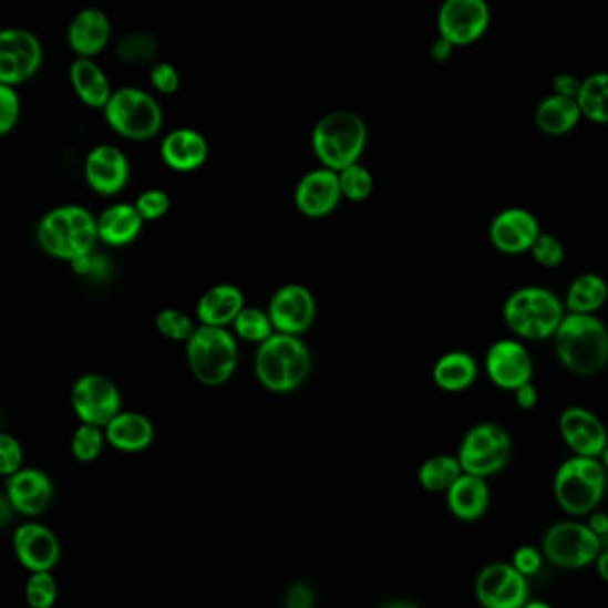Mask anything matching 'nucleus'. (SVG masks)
Listing matches in <instances>:
<instances>
[{
    "instance_id": "nucleus-1",
    "label": "nucleus",
    "mask_w": 608,
    "mask_h": 608,
    "mask_svg": "<svg viewBox=\"0 0 608 608\" xmlns=\"http://www.w3.org/2000/svg\"><path fill=\"white\" fill-rule=\"evenodd\" d=\"M552 340L555 357L571 374L590 378L608 365V328L596 316L566 313Z\"/></svg>"
},
{
    "instance_id": "nucleus-2",
    "label": "nucleus",
    "mask_w": 608,
    "mask_h": 608,
    "mask_svg": "<svg viewBox=\"0 0 608 608\" xmlns=\"http://www.w3.org/2000/svg\"><path fill=\"white\" fill-rule=\"evenodd\" d=\"M566 316V308L554 290L527 285L514 290L504 302V322L519 340L545 342Z\"/></svg>"
},
{
    "instance_id": "nucleus-3",
    "label": "nucleus",
    "mask_w": 608,
    "mask_h": 608,
    "mask_svg": "<svg viewBox=\"0 0 608 608\" xmlns=\"http://www.w3.org/2000/svg\"><path fill=\"white\" fill-rule=\"evenodd\" d=\"M38 243L59 260L73 261L93 255L99 243L96 217L79 205L54 208L38 226Z\"/></svg>"
},
{
    "instance_id": "nucleus-4",
    "label": "nucleus",
    "mask_w": 608,
    "mask_h": 608,
    "mask_svg": "<svg viewBox=\"0 0 608 608\" xmlns=\"http://www.w3.org/2000/svg\"><path fill=\"white\" fill-rule=\"evenodd\" d=\"M311 370V354L301 337L275 333L260 343L255 357V374L269 392L298 390Z\"/></svg>"
},
{
    "instance_id": "nucleus-5",
    "label": "nucleus",
    "mask_w": 608,
    "mask_h": 608,
    "mask_svg": "<svg viewBox=\"0 0 608 608\" xmlns=\"http://www.w3.org/2000/svg\"><path fill=\"white\" fill-rule=\"evenodd\" d=\"M367 140L369 131L358 114L337 111L320 117L311 134V146L322 167L338 173L360 161Z\"/></svg>"
},
{
    "instance_id": "nucleus-6",
    "label": "nucleus",
    "mask_w": 608,
    "mask_h": 608,
    "mask_svg": "<svg viewBox=\"0 0 608 608\" xmlns=\"http://www.w3.org/2000/svg\"><path fill=\"white\" fill-rule=\"evenodd\" d=\"M607 470L596 457L573 455L560 464L554 477V493L560 509L573 516L589 514L604 501Z\"/></svg>"
},
{
    "instance_id": "nucleus-7",
    "label": "nucleus",
    "mask_w": 608,
    "mask_h": 608,
    "mask_svg": "<svg viewBox=\"0 0 608 608\" xmlns=\"http://www.w3.org/2000/svg\"><path fill=\"white\" fill-rule=\"evenodd\" d=\"M187 361L199 383L225 384L239 363L237 340L226 328L202 324L187 340Z\"/></svg>"
},
{
    "instance_id": "nucleus-8",
    "label": "nucleus",
    "mask_w": 608,
    "mask_h": 608,
    "mask_svg": "<svg viewBox=\"0 0 608 608\" xmlns=\"http://www.w3.org/2000/svg\"><path fill=\"white\" fill-rule=\"evenodd\" d=\"M105 120L116 134L132 141H148L161 132L163 109L154 96L137 87L113 91L104 107Z\"/></svg>"
},
{
    "instance_id": "nucleus-9",
    "label": "nucleus",
    "mask_w": 608,
    "mask_h": 608,
    "mask_svg": "<svg viewBox=\"0 0 608 608\" xmlns=\"http://www.w3.org/2000/svg\"><path fill=\"white\" fill-rule=\"evenodd\" d=\"M513 455V437L501 424L484 422L464 434L457 452L461 468L477 477H492L509 464Z\"/></svg>"
},
{
    "instance_id": "nucleus-10",
    "label": "nucleus",
    "mask_w": 608,
    "mask_h": 608,
    "mask_svg": "<svg viewBox=\"0 0 608 608\" xmlns=\"http://www.w3.org/2000/svg\"><path fill=\"white\" fill-rule=\"evenodd\" d=\"M546 559L564 569L586 568L601 554V543L589 525L577 522L557 523L543 539Z\"/></svg>"
},
{
    "instance_id": "nucleus-11",
    "label": "nucleus",
    "mask_w": 608,
    "mask_h": 608,
    "mask_svg": "<svg viewBox=\"0 0 608 608\" xmlns=\"http://www.w3.org/2000/svg\"><path fill=\"white\" fill-rule=\"evenodd\" d=\"M43 64V47L28 29L0 31V84L20 86L34 78Z\"/></svg>"
},
{
    "instance_id": "nucleus-12",
    "label": "nucleus",
    "mask_w": 608,
    "mask_h": 608,
    "mask_svg": "<svg viewBox=\"0 0 608 608\" xmlns=\"http://www.w3.org/2000/svg\"><path fill=\"white\" fill-rule=\"evenodd\" d=\"M70 399L82 424L104 429L122 411V393L107 375H82L73 384Z\"/></svg>"
},
{
    "instance_id": "nucleus-13",
    "label": "nucleus",
    "mask_w": 608,
    "mask_h": 608,
    "mask_svg": "<svg viewBox=\"0 0 608 608\" xmlns=\"http://www.w3.org/2000/svg\"><path fill=\"white\" fill-rule=\"evenodd\" d=\"M492 11L486 0H445L437 13L440 37L454 47L472 45L486 34Z\"/></svg>"
},
{
    "instance_id": "nucleus-14",
    "label": "nucleus",
    "mask_w": 608,
    "mask_h": 608,
    "mask_svg": "<svg viewBox=\"0 0 608 608\" xmlns=\"http://www.w3.org/2000/svg\"><path fill=\"white\" fill-rule=\"evenodd\" d=\"M475 596L484 608H523L528 601V581L513 564H490L478 573Z\"/></svg>"
},
{
    "instance_id": "nucleus-15",
    "label": "nucleus",
    "mask_w": 608,
    "mask_h": 608,
    "mask_svg": "<svg viewBox=\"0 0 608 608\" xmlns=\"http://www.w3.org/2000/svg\"><path fill=\"white\" fill-rule=\"evenodd\" d=\"M484 365L487 378L505 392H514L516 388L534 378L530 351L516 338H502L492 343V348L487 349Z\"/></svg>"
},
{
    "instance_id": "nucleus-16",
    "label": "nucleus",
    "mask_w": 608,
    "mask_h": 608,
    "mask_svg": "<svg viewBox=\"0 0 608 608\" xmlns=\"http://www.w3.org/2000/svg\"><path fill=\"white\" fill-rule=\"evenodd\" d=\"M270 322L276 333L301 337L316 322L317 302L313 293L302 285H285L276 290L269 302Z\"/></svg>"
},
{
    "instance_id": "nucleus-17",
    "label": "nucleus",
    "mask_w": 608,
    "mask_h": 608,
    "mask_svg": "<svg viewBox=\"0 0 608 608\" xmlns=\"http://www.w3.org/2000/svg\"><path fill=\"white\" fill-rule=\"evenodd\" d=\"M559 431L573 455L599 460L608 445L607 425L592 411L581 405H569L560 413Z\"/></svg>"
},
{
    "instance_id": "nucleus-18",
    "label": "nucleus",
    "mask_w": 608,
    "mask_h": 608,
    "mask_svg": "<svg viewBox=\"0 0 608 608\" xmlns=\"http://www.w3.org/2000/svg\"><path fill=\"white\" fill-rule=\"evenodd\" d=\"M539 235V219L527 208H505L493 217L490 225L493 248L511 257L530 251L532 244L536 243Z\"/></svg>"
},
{
    "instance_id": "nucleus-19",
    "label": "nucleus",
    "mask_w": 608,
    "mask_h": 608,
    "mask_svg": "<svg viewBox=\"0 0 608 608\" xmlns=\"http://www.w3.org/2000/svg\"><path fill=\"white\" fill-rule=\"evenodd\" d=\"M17 559L28 571H52L61 559V543L55 532L41 523H23L13 536Z\"/></svg>"
},
{
    "instance_id": "nucleus-20",
    "label": "nucleus",
    "mask_w": 608,
    "mask_h": 608,
    "mask_svg": "<svg viewBox=\"0 0 608 608\" xmlns=\"http://www.w3.org/2000/svg\"><path fill=\"white\" fill-rule=\"evenodd\" d=\"M87 185L100 196L122 193L131 178V164L122 150L113 145H99L87 154L84 163Z\"/></svg>"
},
{
    "instance_id": "nucleus-21",
    "label": "nucleus",
    "mask_w": 608,
    "mask_h": 608,
    "mask_svg": "<svg viewBox=\"0 0 608 608\" xmlns=\"http://www.w3.org/2000/svg\"><path fill=\"white\" fill-rule=\"evenodd\" d=\"M6 496L13 505L14 513L40 516L52 504L54 484L41 470L20 468L6 478Z\"/></svg>"
},
{
    "instance_id": "nucleus-22",
    "label": "nucleus",
    "mask_w": 608,
    "mask_h": 608,
    "mask_svg": "<svg viewBox=\"0 0 608 608\" xmlns=\"http://www.w3.org/2000/svg\"><path fill=\"white\" fill-rule=\"evenodd\" d=\"M338 173L320 167L307 173L296 187V207L308 217H324L333 213L342 199Z\"/></svg>"
},
{
    "instance_id": "nucleus-23",
    "label": "nucleus",
    "mask_w": 608,
    "mask_h": 608,
    "mask_svg": "<svg viewBox=\"0 0 608 608\" xmlns=\"http://www.w3.org/2000/svg\"><path fill=\"white\" fill-rule=\"evenodd\" d=\"M111 34H113V28L107 13L99 8H86L79 11L68 25V47L78 54V58L93 59L100 52H104L111 41Z\"/></svg>"
},
{
    "instance_id": "nucleus-24",
    "label": "nucleus",
    "mask_w": 608,
    "mask_h": 608,
    "mask_svg": "<svg viewBox=\"0 0 608 608\" xmlns=\"http://www.w3.org/2000/svg\"><path fill=\"white\" fill-rule=\"evenodd\" d=\"M161 155L175 172H194L207 163L208 143L198 131L176 128L164 137Z\"/></svg>"
},
{
    "instance_id": "nucleus-25",
    "label": "nucleus",
    "mask_w": 608,
    "mask_h": 608,
    "mask_svg": "<svg viewBox=\"0 0 608 608\" xmlns=\"http://www.w3.org/2000/svg\"><path fill=\"white\" fill-rule=\"evenodd\" d=\"M105 440L116 451L143 452L154 443L155 427L148 416L135 411H120L104 427Z\"/></svg>"
},
{
    "instance_id": "nucleus-26",
    "label": "nucleus",
    "mask_w": 608,
    "mask_h": 608,
    "mask_svg": "<svg viewBox=\"0 0 608 608\" xmlns=\"http://www.w3.org/2000/svg\"><path fill=\"white\" fill-rule=\"evenodd\" d=\"M490 487L486 478L463 473L449 490H446V505L461 522H477L486 514L490 507Z\"/></svg>"
},
{
    "instance_id": "nucleus-27",
    "label": "nucleus",
    "mask_w": 608,
    "mask_h": 608,
    "mask_svg": "<svg viewBox=\"0 0 608 608\" xmlns=\"http://www.w3.org/2000/svg\"><path fill=\"white\" fill-rule=\"evenodd\" d=\"M244 307L243 290L235 285L221 284L203 293L196 307V316L203 326L226 328L234 324Z\"/></svg>"
},
{
    "instance_id": "nucleus-28",
    "label": "nucleus",
    "mask_w": 608,
    "mask_h": 608,
    "mask_svg": "<svg viewBox=\"0 0 608 608\" xmlns=\"http://www.w3.org/2000/svg\"><path fill=\"white\" fill-rule=\"evenodd\" d=\"M143 225L145 221L135 210L134 203H116L96 217L99 240L113 248L134 243L140 237Z\"/></svg>"
},
{
    "instance_id": "nucleus-29",
    "label": "nucleus",
    "mask_w": 608,
    "mask_h": 608,
    "mask_svg": "<svg viewBox=\"0 0 608 608\" xmlns=\"http://www.w3.org/2000/svg\"><path fill=\"white\" fill-rule=\"evenodd\" d=\"M70 82L82 104L91 109H104L113 95L107 75L90 58H78L70 66Z\"/></svg>"
},
{
    "instance_id": "nucleus-30",
    "label": "nucleus",
    "mask_w": 608,
    "mask_h": 608,
    "mask_svg": "<svg viewBox=\"0 0 608 608\" xmlns=\"http://www.w3.org/2000/svg\"><path fill=\"white\" fill-rule=\"evenodd\" d=\"M581 113L577 100L564 99V96H546L537 104L534 111V123L539 132L550 137H560L577 128Z\"/></svg>"
},
{
    "instance_id": "nucleus-31",
    "label": "nucleus",
    "mask_w": 608,
    "mask_h": 608,
    "mask_svg": "<svg viewBox=\"0 0 608 608\" xmlns=\"http://www.w3.org/2000/svg\"><path fill=\"white\" fill-rule=\"evenodd\" d=\"M478 378V365L468 352L452 351L443 354L433 369V379L443 392L460 393L473 387Z\"/></svg>"
},
{
    "instance_id": "nucleus-32",
    "label": "nucleus",
    "mask_w": 608,
    "mask_h": 608,
    "mask_svg": "<svg viewBox=\"0 0 608 608\" xmlns=\"http://www.w3.org/2000/svg\"><path fill=\"white\" fill-rule=\"evenodd\" d=\"M608 301V284L604 276L584 272L569 285L564 308L566 313L596 316Z\"/></svg>"
},
{
    "instance_id": "nucleus-33",
    "label": "nucleus",
    "mask_w": 608,
    "mask_h": 608,
    "mask_svg": "<svg viewBox=\"0 0 608 608\" xmlns=\"http://www.w3.org/2000/svg\"><path fill=\"white\" fill-rule=\"evenodd\" d=\"M577 104L581 117L598 125H608V72L592 73L581 81Z\"/></svg>"
},
{
    "instance_id": "nucleus-34",
    "label": "nucleus",
    "mask_w": 608,
    "mask_h": 608,
    "mask_svg": "<svg viewBox=\"0 0 608 608\" xmlns=\"http://www.w3.org/2000/svg\"><path fill=\"white\" fill-rule=\"evenodd\" d=\"M463 473L457 455H434L420 466L419 483L427 492L446 493Z\"/></svg>"
},
{
    "instance_id": "nucleus-35",
    "label": "nucleus",
    "mask_w": 608,
    "mask_h": 608,
    "mask_svg": "<svg viewBox=\"0 0 608 608\" xmlns=\"http://www.w3.org/2000/svg\"><path fill=\"white\" fill-rule=\"evenodd\" d=\"M157 52L158 43L155 37L143 31L128 32L117 41L116 45V55L120 61L134 66L154 63Z\"/></svg>"
},
{
    "instance_id": "nucleus-36",
    "label": "nucleus",
    "mask_w": 608,
    "mask_h": 608,
    "mask_svg": "<svg viewBox=\"0 0 608 608\" xmlns=\"http://www.w3.org/2000/svg\"><path fill=\"white\" fill-rule=\"evenodd\" d=\"M234 331L237 337L253 343L266 342L267 338L276 333L269 313L253 307L243 308L237 319L234 320Z\"/></svg>"
},
{
    "instance_id": "nucleus-37",
    "label": "nucleus",
    "mask_w": 608,
    "mask_h": 608,
    "mask_svg": "<svg viewBox=\"0 0 608 608\" xmlns=\"http://www.w3.org/2000/svg\"><path fill=\"white\" fill-rule=\"evenodd\" d=\"M338 182H340L343 198L351 199V202H363L374 190L372 173L360 163L338 172Z\"/></svg>"
},
{
    "instance_id": "nucleus-38",
    "label": "nucleus",
    "mask_w": 608,
    "mask_h": 608,
    "mask_svg": "<svg viewBox=\"0 0 608 608\" xmlns=\"http://www.w3.org/2000/svg\"><path fill=\"white\" fill-rule=\"evenodd\" d=\"M105 433L104 429L96 425L81 424L72 436V452L75 460L81 463H91L99 460V455L104 451Z\"/></svg>"
},
{
    "instance_id": "nucleus-39",
    "label": "nucleus",
    "mask_w": 608,
    "mask_h": 608,
    "mask_svg": "<svg viewBox=\"0 0 608 608\" xmlns=\"http://www.w3.org/2000/svg\"><path fill=\"white\" fill-rule=\"evenodd\" d=\"M58 581L52 571L31 573L25 586V599L31 608H52L58 599Z\"/></svg>"
},
{
    "instance_id": "nucleus-40",
    "label": "nucleus",
    "mask_w": 608,
    "mask_h": 608,
    "mask_svg": "<svg viewBox=\"0 0 608 608\" xmlns=\"http://www.w3.org/2000/svg\"><path fill=\"white\" fill-rule=\"evenodd\" d=\"M155 326H157L158 333L169 340H176V342H187L196 331V326L190 317L175 308H166L161 311L155 319Z\"/></svg>"
},
{
    "instance_id": "nucleus-41",
    "label": "nucleus",
    "mask_w": 608,
    "mask_h": 608,
    "mask_svg": "<svg viewBox=\"0 0 608 608\" xmlns=\"http://www.w3.org/2000/svg\"><path fill=\"white\" fill-rule=\"evenodd\" d=\"M528 253L540 267H546V269L563 266L564 258H566L564 244L555 235L543 234V231H540L536 243L532 244Z\"/></svg>"
},
{
    "instance_id": "nucleus-42",
    "label": "nucleus",
    "mask_w": 608,
    "mask_h": 608,
    "mask_svg": "<svg viewBox=\"0 0 608 608\" xmlns=\"http://www.w3.org/2000/svg\"><path fill=\"white\" fill-rule=\"evenodd\" d=\"M135 210L143 217V221H157L166 216L172 207V199L163 189H148L140 194L134 203Z\"/></svg>"
},
{
    "instance_id": "nucleus-43",
    "label": "nucleus",
    "mask_w": 608,
    "mask_h": 608,
    "mask_svg": "<svg viewBox=\"0 0 608 608\" xmlns=\"http://www.w3.org/2000/svg\"><path fill=\"white\" fill-rule=\"evenodd\" d=\"M20 105L19 93L13 86L0 84V135H8L19 123Z\"/></svg>"
},
{
    "instance_id": "nucleus-44",
    "label": "nucleus",
    "mask_w": 608,
    "mask_h": 608,
    "mask_svg": "<svg viewBox=\"0 0 608 608\" xmlns=\"http://www.w3.org/2000/svg\"><path fill=\"white\" fill-rule=\"evenodd\" d=\"M23 451L17 437L0 433V475L10 477L22 468Z\"/></svg>"
},
{
    "instance_id": "nucleus-45",
    "label": "nucleus",
    "mask_w": 608,
    "mask_h": 608,
    "mask_svg": "<svg viewBox=\"0 0 608 608\" xmlns=\"http://www.w3.org/2000/svg\"><path fill=\"white\" fill-rule=\"evenodd\" d=\"M150 81L152 86L163 93V95H173L181 87V75L176 68L169 63H157L150 70Z\"/></svg>"
},
{
    "instance_id": "nucleus-46",
    "label": "nucleus",
    "mask_w": 608,
    "mask_h": 608,
    "mask_svg": "<svg viewBox=\"0 0 608 608\" xmlns=\"http://www.w3.org/2000/svg\"><path fill=\"white\" fill-rule=\"evenodd\" d=\"M513 566L525 577H532L539 573L540 566H543V555L534 546H522L514 554Z\"/></svg>"
},
{
    "instance_id": "nucleus-47",
    "label": "nucleus",
    "mask_w": 608,
    "mask_h": 608,
    "mask_svg": "<svg viewBox=\"0 0 608 608\" xmlns=\"http://www.w3.org/2000/svg\"><path fill=\"white\" fill-rule=\"evenodd\" d=\"M580 87V79L573 75V73H559V75H555L554 82H552L554 95L564 96V99L577 100Z\"/></svg>"
},
{
    "instance_id": "nucleus-48",
    "label": "nucleus",
    "mask_w": 608,
    "mask_h": 608,
    "mask_svg": "<svg viewBox=\"0 0 608 608\" xmlns=\"http://www.w3.org/2000/svg\"><path fill=\"white\" fill-rule=\"evenodd\" d=\"M313 592L310 587L302 581H296L293 586L289 587V592L285 596V605L287 608H311L313 607Z\"/></svg>"
},
{
    "instance_id": "nucleus-49",
    "label": "nucleus",
    "mask_w": 608,
    "mask_h": 608,
    "mask_svg": "<svg viewBox=\"0 0 608 608\" xmlns=\"http://www.w3.org/2000/svg\"><path fill=\"white\" fill-rule=\"evenodd\" d=\"M513 393L514 401H516V405H518L519 410L532 411L536 408L537 402H539V392H537L534 381L522 384V387L516 388Z\"/></svg>"
},
{
    "instance_id": "nucleus-50",
    "label": "nucleus",
    "mask_w": 608,
    "mask_h": 608,
    "mask_svg": "<svg viewBox=\"0 0 608 608\" xmlns=\"http://www.w3.org/2000/svg\"><path fill=\"white\" fill-rule=\"evenodd\" d=\"M455 47L452 45L451 41L445 40L443 37H437L436 40H434L433 47H431V54H433V58L436 59V61H446V59H451L452 52H454Z\"/></svg>"
},
{
    "instance_id": "nucleus-51",
    "label": "nucleus",
    "mask_w": 608,
    "mask_h": 608,
    "mask_svg": "<svg viewBox=\"0 0 608 608\" xmlns=\"http://www.w3.org/2000/svg\"><path fill=\"white\" fill-rule=\"evenodd\" d=\"M13 505L8 501V496L0 495V528L6 527L13 518Z\"/></svg>"
},
{
    "instance_id": "nucleus-52",
    "label": "nucleus",
    "mask_w": 608,
    "mask_h": 608,
    "mask_svg": "<svg viewBox=\"0 0 608 608\" xmlns=\"http://www.w3.org/2000/svg\"><path fill=\"white\" fill-rule=\"evenodd\" d=\"M596 568H598L599 577L608 584V550H601V554L598 555Z\"/></svg>"
},
{
    "instance_id": "nucleus-53",
    "label": "nucleus",
    "mask_w": 608,
    "mask_h": 608,
    "mask_svg": "<svg viewBox=\"0 0 608 608\" xmlns=\"http://www.w3.org/2000/svg\"><path fill=\"white\" fill-rule=\"evenodd\" d=\"M379 608H420L419 605L413 604V601H402V599H399V601H392V604L383 605V607Z\"/></svg>"
},
{
    "instance_id": "nucleus-54",
    "label": "nucleus",
    "mask_w": 608,
    "mask_h": 608,
    "mask_svg": "<svg viewBox=\"0 0 608 608\" xmlns=\"http://www.w3.org/2000/svg\"><path fill=\"white\" fill-rule=\"evenodd\" d=\"M599 543H601V550H608V525L601 534L598 536Z\"/></svg>"
},
{
    "instance_id": "nucleus-55",
    "label": "nucleus",
    "mask_w": 608,
    "mask_h": 608,
    "mask_svg": "<svg viewBox=\"0 0 608 608\" xmlns=\"http://www.w3.org/2000/svg\"><path fill=\"white\" fill-rule=\"evenodd\" d=\"M523 608H554L552 605L545 604V601H527Z\"/></svg>"
},
{
    "instance_id": "nucleus-56",
    "label": "nucleus",
    "mask_w": 608,
    "mask_h": 608,
    "mask_svg": "<svg viewBox=\"0 0 608 608\" xmlns=\"http://www.w3.org/2000/svg\"><path fill=\"white\" fill-rule=\"evenodd\" d=\"M599 461H601V464H604V468L607 470L608 473V445L605 446V451L601 452V455H599Z\"/></svg>"
}]
</instances>
